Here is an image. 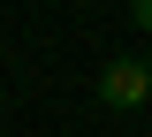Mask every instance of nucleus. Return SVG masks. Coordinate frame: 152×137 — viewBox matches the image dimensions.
<instances>
[{
    "mask_svg": "<svg viewBox=\"0 0 152 137\" xmlns=\"http://www.w3.org/2000/svg\"><path fill=\"white\" fill-rule=\"evenodd\" d=\"M99 99H107L114 114H137L152 99V76H145V61H129V53H114L107 69H99Z\"/></svg>",
    "mask_w": 152,
    "mask_h": 137,
    "instance_id": "obj_1",
    "label": "nucleus"
},
{
    "mask_svg": "<svg viewBox=\"0 0 152 137\" xmlns=\"http://www.w3.org/2000/svg\"><path fill=\"white\" fill-rule=\"evenodd\" d=\"M145 76H152V53H145Z\"/></svg>",
    "mask_w": 152,
    "mask_h": 137,
    "instance_id": "obj_3",
    "label": "nucleus"
},
{
    "mask_svg": "<svg viewBox=\"0 0 152 137\" xmlns=\"http://www.w3.org/2000/svg\"><path fill=\"white\" fill-rule=\"evenodd\" d=\"M129 15H137V31L152 38V0H129Z\"/></svg>",
    "mask_w": 152,
    "mask_h": 137,
    "instance_id": "obj_2",
    "label": "nucleus"
}]
</instances>
